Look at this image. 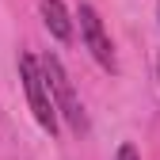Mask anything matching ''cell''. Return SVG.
I'll list each match as a JSON object with an SVG mask.
<instances>
[{"label":"cell","instance_id":"cell-2","mask_svg":"<svg viewBox=\"0 0 160 160\" xmlns=\"http://www.w3.org/2000/svg\"><path fill=\"white\" fill-rule=\"evenodd\" d=\"M42 69H46V80H50V92H53L57 111L65 114V122H69L76 133H84V130H88V114H84V107H80V99H76V92H72V80H69L65 65L57 61L53 53H46V57H42Z\"/></svg>","mask_w":160,"mask_h":160},{"label":"cell","instance_id":"cell-5","mask_svg":"<svg viewBox=\"0 0 160 160\" xmlns=\"http://www.w3.org/2000/svg\"><path fill=\"white\" fill-rule=\"evenodd\" d=\"M118 160H141V156H137V149H133V145L126 141L122 149H118Z\"/></svg>","mask_w":160,"mask_h":160},{"label":"cell","instance_id":"cell-7","mask_svg":"<svg viewBox=\"0 0 160 160\" xmlns=\"http://www.w3.org/2000/svg\"><path fill=\"white\" fill-rule=\"evenodd\" d=\"M156 69H160V65H156Z\"/></svg>","mask_w":160,"mask_h":160},{"label":"cell","instance_id":"cell-6","mask_svg":"<svg viewBox=\"0 0 160 160\" xmlns=\"http://www.w3.org/2000/svg\"><path fill=\"white\" fill-rule=\"evenodd\" d=\"M156 15H160V8H156Z\"/></svg>","mask_w":160,"mask_h":160},{"label":"cell","instance_id":"cell-3","mask_svg":"<svg viewBox=\"0 0 160 160\" xmlns=\"http://www.w3.org/2000/svg\"><path fill=\"white\" fill-rule=\"evenodd\" d=\"M76 19H80V34H84V46L92 50V57H95L103 69L114 72V46H111V34H107V27H103V19H99V12H95L92 4H80Z\"/></svg>","mask_w":160,"mask_h":160},{"label":"cell","instance_id":"cell-4","mask_svg":"<svg viewBox=\"0 0 160 160\" xmlns=\"http://www.w3.org/2000/svg\"><path fill=\"white\" fill-rule=\"evenodd\" d=\"M38 8H42L46 31L57 38V42H72V19H69V12H65L61 0H38Z\"/></svg>","mask_w":160,"mask_h":160},{"label":"cell","instance_id":"cell-1","mask_svg":"<svg viewBox=\"0 0 160 160\" xmlns=\"http://www.w3.org/2000/svg\"><path fill=\"white\" fill-rule=\"evenodd\" d=\"M19 76H23V88H27V103L34 111V122L53 137L57 133V103H53V92H50V80H46L42 61H38L34 53H19Z\"/></svg>","mask_w":160,"mask_h":160}]
</instances>
